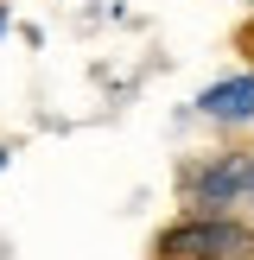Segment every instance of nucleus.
Instances as JSON below:
<instances>
[{
  "label": "nucleus",
  "instance_id": "obj_3",
  "mask_svg": "<svg viewBox=\"0 0 254 260\" xmlns=\"http://www.w3.org/2000/svg\"><path fill=\"white\" fill-rule=\"evenodd\" d=\"M197 114L210 127H223V134L254 127V70H235V76H223V83H210L197 95Z\"/></svg>",
  "mask_w": 254,
  "mask_h": 260
},
{
  "label": "nucleus",
  "instance_id": "obj_8",
  "mask_svg": "<svg viewBox=\"0 0 254 260\" xmlns=\"http://www.w3.org/2000/svg\"><path fill=\"white\" fill-rule=\"evenodd\" d=\"M241 7H254V0H241Z\"/></svg>",
  "mask_w": 254,
  "mask_h": 260
},
{
  "label": "nucleus",
  "instance_id": "obj_6",
  "mask_svg": "<svg viewBox=\"0 0 254 260\" xmlns=\"http://www.w3.org/2000/svg\"><path fill=\"white\" fill-rule=\"evenodd\" d=\"M248 216H254V184H248Z\"/></svg>",
  "mask_w": 254,
  "mask_h": 260
},
{
  "label": "nucleus",
  "instance_id": "obj_1",
  "mask_svg": "<svg viewBox=\"0 0 254 260\" xmlns=\"http://www.w3.org/2000/svg\"><path fill=\"white\" fill-rule=\"evenodd\" d=\"M254 184V146H223L203 152L178 172V190H184V216H235L248 203Z\"/></svg>",
  "mask_w": 254,
  "mask_h": 260
},
{
  "label": "nucleus",
  "instance_id": "obj_2",
  "mask_svg": "<svg viewBox=\"0 0 254 260\" xmlns=\"http://www.w3.org/2000/svg\"><path fill=\"white\" fill-rule=\"evenodd\" d=\"M152 260H254V222L241 216H178L159 229Z\"/></svg>",
  "mask_w": 254,
  "mask_h": 260
},
{
  "label": "nucleus",
  "instance_id": "obj_5",
  "mask_svg": "<svg viewBox=\"0 0 254 260\" xmlns=\"http://www.w3.org/2000/svg\"><path fill=\"white\" fill-rule=\"evenodd\" d=\"M0 32H7V0H0Z\"/></svg>",
  "mask_w": 254,
  "mask_h": 260
},
{
  "label": "nucleus",
  "instance_id": "obj_7",
  "mask_svg": "<svg viewBox=\"0 0 254 260\" xmlns=\"http://www.w3.org/2000/svg\"><path fill=\"white\" fill-rule=\"evenodd\" d=\"M0 172H7V146H0Z\"/></svg>",
  "mask_w": 254,
  "mask_h": 260
},
{
  "label": "nucleus",
  "instance_id": "obj_4",
  "mask_svg": "<svg viewBox=\"0 0 254 260\" xmlns=\"http://www.w3.org/2000/svg\"><path fill=\"white\" fill-rule=\"evenodd\" d=\"M241 45H248V51H254V25H248V32H241Z\"/></svg>",
  "mask_w": 254,
  "mask_h": 260
}]
</instances>
